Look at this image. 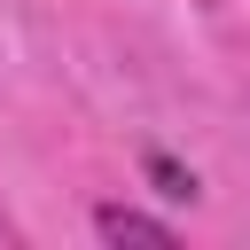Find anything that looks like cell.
Masks as SVG:
<instances>
[{
    "label": "cell",
    "mask_w": 250,
    "mask_h": 250,
    "mask_svg": "<svg viewBox=\"0 0 250 250\" xmlns=\"http://www.w3.org/2000/svg\"><path fill=\"white\" fill-rule=\"evenodd\" d=\"M148 188H156V195H172V203H195V172H188V164H172V156H156V148H148Z\"/></svg>",
    "instance_id": "2"
},
{
    "label": "cell",
    "mask_w": 250,
    "mask_h": 250,
    "mask_svg": "<svg viewBox=\"0 0 250 250\" xmlns=\"http://www.w3.org/2000/svg\"><path fill=\"white\" fill-rule=\"evenodd\" d=\"M94 234H102V242H148V250L172 242V227L148 219V211H133V203H94Z\"/></svg>",
    "instance_id": "1"
}]
</instances>
